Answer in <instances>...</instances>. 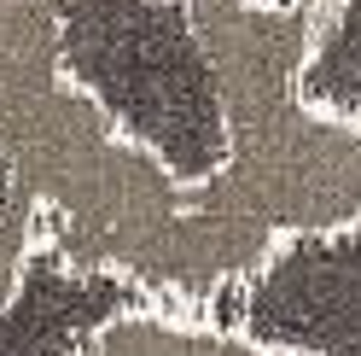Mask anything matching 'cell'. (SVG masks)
I'll list each match as a JSON object with an SVG mask.
<instances>
[{
    "label": "cell",
    "mask_w": 361,
    "mask_h": 356,
    "mask_svg": "<svg viewBox=\"0 0 361 356\" xmlns=\"http://www.w3.org/2000/svg\"><path fill=\"white\" fill-rule=\"evenodd\" d=\"M41 257V239H35V222L24 216H0V309H6Z\"/></svg>",
    "instance_id": "1"
}]
</instances>
